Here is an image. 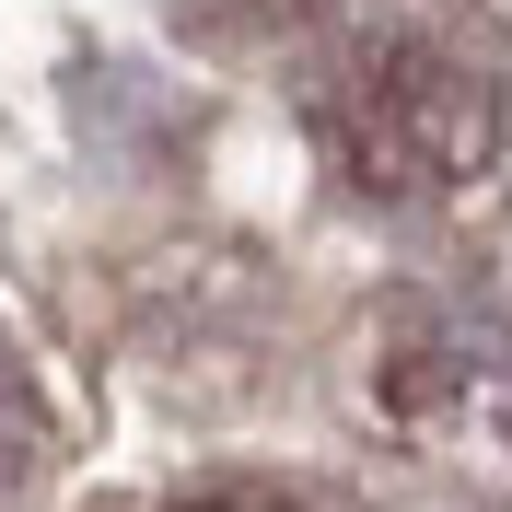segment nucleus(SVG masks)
<instances>
[{
    "label": "nucleus",
    "mask_w": 512,
    "mask_h": 512,
    "mask_svg": "<svg viewBox=\"0 0 512 512\" xmlns=\"http://www.w3.org/2000/svg\"><path fill=\"white\" fill-rule=\"evenodd\" d=\"M315 12V0H175V24L198 35V47H268V35H291Z\"/></svg>",
    "instance_id": "nucleus-3"
},
{
    "label": "nucleus",
    "mask_w": 512,
    "mask_h": 512,
    "mask_svg": "<svg viewBox=\"0 0 512 512\" xmlns=\"http://www.w3.org/2000/svg\"><path fill=\"white\" fill-rule=\"evenodd\" d=\"M373 408L419 454H443L466 478H501L512 466V315H489V303L408 315L396 350H384V373H373Z\"/></svg>",
    "instance_id": "nucleus-2"
},
{
    "label": "nucleus",
    "mask_w": 512,
    "mask_h": 512,
    "mask_svg": "<svg viewBox=\"0 0 512 512\" xmlns=\"http://www.w3.org/2000/svg\"><path fill=\"white\" fill-rule=\"evenodd\" d=\"M187 512H315V501H291V489H210V501H187Z\"/></svg>",
    "instance_id": "nucleus-5"
},
{
    "label": "nucleus",
    "mask_w": 512,
    "mask_h": 512,
    "mask_svg": "<svg viewBox=\"0 0 512 512\" xmlns=\"http://www.w3.org/2000/svg\"><path fill=\"white\" fill-rule=\"evenodd\" d=\"M47 466V431H35V396H24V373H12V350H0V501Z\"/></svg>",
    "instance_id": "nucleus-4"
},
{
    "label": "nucleus",
    "mask_w": 512,
    "mask_h": 512,
    "mask_svg": "<svg viewBox=\"0 0 512 512\" xmlns=\"http://www.w3.org/2000/svg\"><path fill=\"white\" fill-rule=\"evenodd\" d=\"M315 117L373 198H454L501 152V70L431 12H350L315 59Z\"/></svg>",
    "instance_id": "nucleus-1"
}]
</instances>
